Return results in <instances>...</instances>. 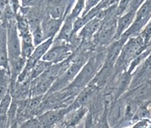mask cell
Segmentation results:
<instances>
[{
    "instance_id": "obj_1",
    "label": "cell",
    "mask_w": 151,
    "mask_h": 128,
    "mask_svg": "<svg viewBox=\"0 0 151 128\" xmlns=\"http://www.w3.org/2000/svg\"><path fill=\"white\" fill-rule=\"evenodd\" d=\"M105 61L106 53H100L90 58L68 87L75 88L80 91L84 89L94 78Z\"/></svg>"
},
{
    "instance_id": "obj_2",
    "label": "cell",
    "mask_w": 151,
    "mask_h": 128,
    "mask_svg": "<svg viewBox=\"0 0 151 128\" xmlns=\"http://www.w3.org/2000/svg\"><path fill=\"white\" fill-rule=\"evenodd\" d=\"M117 15L108 14L102 24L101 27L93 37L94 45L100 46H109L115 39L117 28Z\"/></svg>"
},
{
    "instance_id": "obj_3",
    "label": "cell",
    "mask_w": 151,
    "mask_h": 128,
    "mask_svg": "<svg viewBox=\"0 0 151 128\" xmlns=\"http://www.w3.org/2000/svg\"><path fill=\"white\" fill-rule=\"evenodd\" d=\"M7 50L9 62L22 56V42L16 26V19L9 22L7 31Z\"/></svg>"
},
{
    "instance_id": "obj_4",
    "label": "cell",
    "mask_w": 151,
    "mask_h": 128,
    "mask_svg": "<svg viewBox=\"0 0 151 128\" xmlns=\"http://www.w3.org/2000/svg\"><path fill=\"white\" fill-rule=\"evenodd\" d=\"M52 45L53 46L50 47V49L43 56V60L51 64H56L64 61L73 54L71 46L68 44V43H59V44H56L53 42Z\"/></svg>"
},
{
    "instance_id": "obj_5",
    "label": "cell",
    "mask_w": 151,
    "mask_h": 128,
    "mask_svg": "<svg viewBox=\"0 0 151 128\" xmlns=\"http://www.w3.org/2000/svg\"><path fill=\"white\" fill-rule=\"evenodd\" d=\"M55 80L56 77L50 76L43 72L42 74L31 80L30 86V97L45 96L53 85Z\"/></svg>"
},
{
    "instance_id": "obj_6",
    "label": "cell",
    "mask_w": 151,
    "mask_h": 128,
    "mask_svg": "<svg viewBox=\"0 0 151 128\" xmlns=\"http://www.w3.org/2000/svg\"><path fill=\"white\" fill-rule=\"evenodd\" d=\"M71 109L70 106L59 108V109H50L41 113L37 116L43 127H50L54 125H58L68 112Z\"/></svg>"
},
{
    "instance_id": "obj_7",
    "label": "cell",
    "mask_w": 151,
    "mask_h": 128,
    "mask_svg": "<svg viewBox=\"0 0 151 128\" xmlns=\"http://www.w3.org/2000/svg\"><path fill=\"white\" fill-rule=\"evenodd\" d=\"M124 107L125 104H124L121 99H118L112 102L106 116L109 126H116L122 121L124 115Z\"/></svg>"
},
{
    "instance_id": "obj_8",
    "label": "cell",
    "mask_w": 151,
    "mask_h": 128,
    "mask_svg": "<svg viewBox=\"0 0 151 128\" xmlns=\"http://www.w3.org/2000/svg\"><path fill=\"white\" fill-rule=\"evenodd\" d=\"M64 20L52 18L50 15L43 18L41 21V28L43 30L44 39H46L50 37H55L57 33L59 32L62 24Z\"/></svg>"
},
{
    "instance_id": "obj_9",
    "label": "cell",
    "mask_w": 151,
    "mask_h": 128,
    "mask_svg": "<svg viewBox=\"0 0 151 128\" xmlns=\"http://www.w3.org/2000/svg\"><path fill=\"white\" fill-rule=\"evenodd\" d=\"M103 21L104 19L96 16L91 18L81 28L80 32L78 34V37H80L83 41L91 40L100 28Z\"/></svg>"
},
{
    "instance_id": "obj_10",
    "label": "cell",
    "mask_w": 151,
    "mask_h": 128,
    "mask_svg": "<svg viewBox=\"0 0 151 128\" xmlns=\"http://www.w3.org/2000/svg\"><path fill=\"white\" fill-rule=\"evenodd\" d=\"M136 11L137 10L129 9L124 11L120 16L118 17L117 28H116V33L114 40L119 39L132 24L135 18V15H136Z\"/></svg>"
},
{
    "instance_id": "obj_11",
    "label": "cell",
    "mask_w": 151,
    "mask_h": 128,
    "mask_svg": "<svg viewBox=\"0 0 151 128\" xmlns=\"http://www.w3.org/2000/svg\"><path fill=\"white\" fill-rule=\"evenodd\" d=\"M117 75V80L114 83V86L112 87L115 100L119 99L122 95H123L131 84V80H132V75L128 71H124L119 75Z\"/></svg>"
},
{
    "instance_id": "obj_12",
    "label": "cell",
    "mask_w": 151,
    "mask_h": 128,
    "mask_svg": "<svg viewBox=\"0 0 151 128\" xmlns=\"http://www.w3.org/2000/svg\"><path fill=\"white\" fill-rule=\"evenodd\" d=\"M12 76L10 70L0 67V101L6 96L11 87Z\"/></svg>"
},
{
    "instance_id": "obj_13",
    "label": "cell",
    "mask_w": 151,
    "mask_h": 128,
    "mask_svg": "<svg viewBox=\"0 0 151 128\" xmlns=\"http://www.w3.org/2000/svg\"><path fill=\"white\" fill-rule=\"evenodd\" d=\"M12 96L9 91L0 101V127H7L8 112L12 102Z\"/></svg>"
},
{
    "instance_id": "obj_14",
    "label": "cell",
    "mask_w": 151,
    "mask_h": 128,
    "mask_svg": "<svg viewBox=\"0 0 151 128\" xmlns=\"http://www.w3.org/2000/svg\"><path fill=\"white\" fill-rule=\"evenodd\" d=\"M0 67H4L9 69L6 35L4 37L3 36H0Z\"/></svg>"
},
{
    "instance_id": "obj_15",
    "label": "cell",
    "mask_w": 151,
    "mask_h": 128,
    "mask_svg": "<svg viewBox=\"0 0 151 128\" xmlns=\"http://www.w3.org/2000/svg\"><path fill=\"white\" fill-rule=\"evenodd\" d=\"M50 64H52L51 63L43 60V59H40V61H38L35 64V65L34 66V68H33V69L31 70V72H30V79H31V80L35 79L36 77H37L40 74H42Z\"/></svg>"
},
{
    "instance_id": "obj_16",
    "label": "cell",
    "mask_w": 151,
    "mask_h": 128,
    "mask_svg": "<svg viewBox=\"0 0 151 128\" xmlns=\"http://www.w3.org/2000/svg\"><path fill=\"white\" fill-rule=\"evenodd\" d=\"M85 1L86 0H78L74 6V8L71 10L70 14L68 16V18H69L70 19L73 20L74 21H75V20L78 18H79V15L81 13L82 10L84 8V6H85ZM66 18V17H65Z\"/></svg>"
},
{
    "instance_id": "obj_17",
    "label": "cell",
    "mask_w": 151,
    "mask_h": 128,
    "mask_svg": "<svg viewBox=\"0 0 151 128\" xmlns=\"http://www.w3.org/2000/svg\"><path fill=\"white\" fill-rule=\"evenodd\" d=\"M35 49V45L34 43H24L22 42V56L25 59L30 57Z\"/></svg>"
},
{
    "instance_id": "obj_18",
    "label": "cell",
    "mask_w": 151,
    "mask_h": 128,
    "mask_svg": "<svg viewBox=\"0 0 151 128\" xmlns=\"http://www.w3.org/2000/svg\"><path fill=\"white\" fill-rule=\"evenodd\" d=\"M20 127H43L42 124H41L40 121L39 120L38 117H30L29 119L26 120L24 121L23 123L21 124Z\"/></svg>"
},
{
    "instance_id": "obj_19",
    "label": "cell",
    "mask_w": 151,
    "mask_h": 128,
    "mask_svg": "<svg viewBox=\"0 0 151 128\" xmlns=\"http://www.w3.org/2000/svg\"><path fill=\"white\" fill-rule=\"evenodd\" d=\"M139 35L141 36L146 45L149 43L150 39H151V20L149 21V23L145 25L142 32L140 33V34H139Z\"/></svg>"
},
{
    "instance_id": "obj_20",
    "label": "cell",
    "mask_w": 151,
    "mask_h": 128,
    "mask_svg": "<svg viewBox=\"0 0 151 128\" xmlns=\"http://www.w3.org/2000/svg\"><path fill=\"white\" fill-rule=\"evenodd\" d=\"M131 1L132 0H119L117 9H116V14H117L118 17L120 16L121 14H122L124 11H126Z\"/></svg>"
},
{
    "instance_id": "obj_21",
    "label": "cell",
    "mask_w": 151,
    "mask_h": 128,
    "mask_svg": "<svg viewBox=\"0 0 151 128\" xmlns=\"http://www.w3.org/2000/svg\"><path fill=\"white\" fill-rule=\"evenodd\" d=\"M147 115H149V112L147 109L144 107H140L137 109L133 117L134 119H143L144 117H147Z\"/></svg>"
},
{
    "instance_id": "obj_22",
    "label": "cell",
    "mask_w": 151,
    "mask_h": 128,
    "mask_svg": "<svg viewBox=\"0 0 151 128\" xmlns=\"http://www.w3.org/2000/svg\"><path fill=\"white\" fill-rule=\"evenodd\" d=\"M41 0H22V6L24 8L34 7L39 5Z\"/></svg>"
}]
</instances>
